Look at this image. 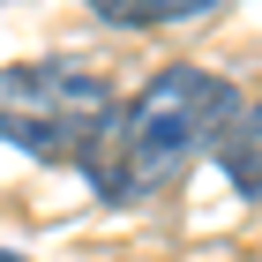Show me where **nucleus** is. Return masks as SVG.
Masks as SVG:
<instances>
[{
	"label": "nucleus",
	"mask_w": 262,
	"mask_h": 262,
	"mask_svg": "<svg viewBox=\"0 0 262 262\" xmlns=\"http://www.w3.org/2000/svg\"><path fill=\"white\" fill-rule=\"evenodd\" d=\"M232 113H240V98H232L225 75H210V68H165L158 82H142V98L120 120L105 127L98 158L82 172H90V187L105 202H150L232 127Z\"/></svg>",
	"instance_id": "obj_1"
},
{
	"label": "nucleus",
	"mask_w": 262,
	"mask_h": 262,
	"mask_svg": "<svg viewBox=\"0 0 262 262\" xmlns=\"http://www.w3.org/2000/svg\"><path fill=\"white\" fill-rule=\"evenodd\" d=\"M113 120H120V105L98 68L30 60L0 75V135L45 165H90Z\"/></svg>",
	"instance_id": "obj_2"
},
{
	"label": "nucleus",
	"mask_w": 262,
	"mask_h": 262,
	"mask_svg": "<svg viewBox=\"0 0 262 262\" xmlns=\"http://www.w3.org/2000/svg\"><path fill=\"white\" fill-rule=\"evenodd\" d=\"M217 158H225V172H232L240 195H262V98L247 113H232V127L217 135Z\"/></svg>",
	"instance_id": "obj_3"
},
{
	"label": "nucleus",
	"mask_w": 262,
	"mask_h": 262,
	"mask_svg": "<svg viewBox=\"0 0 262 262\" xmlns=\"http://www.w3.org/2000/svg\"><path fill=\"white\" fill-rule=\"evenodd\" d=\"M105 23H120V30H150V23H180V15H202V8H217V0H90Z\"/></svg>",
	"instance_id": "obj_4"
},
{
	"label": "nucleus",
	"mask_w": 262,
	"mask_h": 262,
	"mask_svg": "<svg viewBox=\"0 0 262 262\" xmlns=\"http://www.w3.org/2000/svg\"><path fill=\"white\" fill-rule=\"evenodd\" d=\"M0 262H23V255H8V247H0Z\"/></svg>",
	"instance_id": "obj_5"
}]
</instances>
